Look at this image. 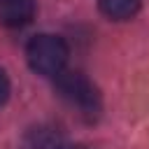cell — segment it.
<instances>
[{"instance_id": "obj_1", "label": "cell", "mask_w": 149, "mask_h": 149, "mask_svg": "<svg viewBox=\"0 0 149 149\" xmlns=\"http://www.w3.org/2000/svg\"><path fill=\"white\" fill-rule=\"evenodd\" d=\"M56 84V93L70 105L74 107L86 121H95L100 116L102 109V98L98 86L79 70H63L54 77Z\"/></svg>"}, {"instance_id": "obj_2", "label": "cell", "mask_w": 149, "mask_h": 149, "mask_svg": "<svg viewBox=\"0 0 149 149\" xmlns=\"http://www.w3.org/2000/svg\"><path fill=\"white\" fill-rule=\"evenodd\" d=\"M68 58H70L68 42L58 35L40 33L33 35L26 44V61L30 70L42 77H56L58 72H63Z\"/></svg>"}, {"instance_id": "obj_3", "label": "cell", "mask_w": 149, "mask_h": 149, "mask_svg": "<svg viewBox=\"0 0 149 149\" xmlns=\"http://www.w3.org/2000/svg\"><path fill=\"white\" fill-rule=\"evenodd\" d=\"M35 19V0H0V23L7 28L28 26Z\"/></svg>"}, {"instance_id": "obj_4", "label": "cell", "mask_w": 149, "mask_h": 149, "mask_svg": "<svg viewBox=\"0 0 149 149\" xmlns=\"http://www.w3.org/2000/svg\"><path fill=\"white\" fill-rule=\"evenodd\" d=\"M26 147L28 149H65V135L61 128L42 123L28 130L26 135Z\"/></svg>"}, {"instance_id": "obj_5", "label": "cell", "mask_w": 149, "mask_h": 149, "mask_svg": "<svg viewBox=\"0 0 149 149\" xmlns=\"http://www.w3.org/2000/svg\"><path fill=\"white\" fill-rule=\"evenodd\" d=\"M142 7V0H98L100 14H105L112 21H128L133 19Z\"/></svg>"}, {"instance_id": "obj_6", "label": "cell", "mask_w": 149, "mask_h": 149, "mask_svg": "<svg viewBox=\"0 0 149 149\" xmlns=\"http://www.w3.org/2000/svg\"><path fill=\"white\" fill-rule=\"evenodd\" d=\"M9 93H12V84H9V77H7V72H5V70H0V107L7 102Z\"/></svg>"}, {"instance_id": "obj_7", "label": "cell", "mask_w": 149, "mask_h": 149, "mask_svg": "<svg viewBox=\"0 0 149 149\" xmlns=\"http://www.w3.org/2000/svg\"><path fill=\"white\" fill-rule=\"evenodd\" d=\"M65 149H91V147H86V144H68Z\"/></svg>"}]
</instances>
